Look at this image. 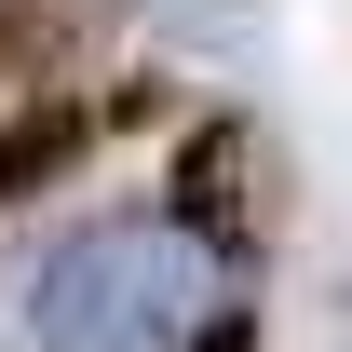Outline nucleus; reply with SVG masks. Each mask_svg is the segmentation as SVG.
<instances>
[{"label":"nucleus","instance_id":"obj_1","mask_svg":"<svg viewBox=\"0 0 352 352\" xmlns=\"http://www.w3.org/2000/svg\"><path fill=\"white\" fill-rule=\"evenodd\" d=\"M204 325H217V258L176 217H95L28 271L41 352H190Z\"/></svg>","mask_w":352,"mask_h":352},{"label":"nucleus","instance_id":"obj_2","mask_svg":"<svg viewBox=\"0 0 352 352\" xmlns=\"http://www.w3.org/2000/svg\"><path fill=\"white\" fill-rule=\"evenodd\" d=\"M68 149H82V109H41L28 135H0V190H41V176L68 163Z\"/></svg>","mask_w":352,"mask_h":352}]
</instances>
